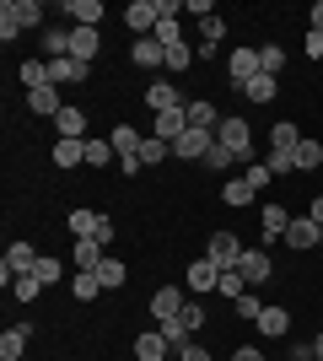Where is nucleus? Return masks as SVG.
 Masks as SVG:
<instances>
[{"mask_svg":"<svg viewBox=\"0 0 323 361\" xmlns=\"http://www.w3.org/2000/svg\"><path fill=\"white\" fill-rule=\"evenodd\" d=\"M215 140H221L237 162H248V157H253V130H248L243 114H227V119H221V130H215Z\"/></svg>","mask_w":323,"mask_h":361,"instance_id":"f257e3e1","label":"nucleus"},{"mask_svg":"<svg viewBox=\"0 0 323 361\" xmlns=\"http://www.w3.org/2000/svg\"><path fill=\"white\" fill-rule=\"evenodd\" d=\"M243 243H237V232H210V248H205V259H210L215 270H237L243 264Z\"/></svg>","mask_w":323,"mask_h":361,"instance_id":"f03ea898","label":"nucleus"},{"mask_svg":"<svg viewBox=\"0 0 323 361\" xmlns=\"http://www.w3.org/2000/svg\"><path fill=\"white\" fill-rule=\"evenodd\" d=\"M32 270H38L32 243H11V248H6V259H0V281H6V286H16V281H22V275H32Z\"/></svg>","mask_w":323,"mask_h":361,"instance_id":"7ed1b4c3","label":"nucleus"},{"mask_svg":"<svg viewBox=\"0 0 323 361\" xmlns=\"http://www.w3.org/2000/svg\"><path fill=\"white\" fill-rule=\"evenodd\" d=\"M210 146H215L210 130H184V135L172 140V157H184V162H205V157H210Z\"/></svg>","mask_w":323,"mask_h":361,"instance_id":"20e7f679","label":"nucleus"},{"mask_svg":"<svg viewBox=\"0 0 323 361\" xmlns=\"http://www.w3.org/2000/svg\"><path fill=\"white\" fill-rule=\"evenodd\" d=\"M227 75H232V87H248V81L259 75V49H232L227 54Z\"/></svg>","mask_w":323,"mask_h":361,"instance_id":"39448f33","label":"nucleus"},{"mask_svg":"<svg viewBox=\"0 0 323 361\" xmlns=\"http://www.w3.org/2000/svg\"><path fill=\"white\" fill-rule=\"evenodd\" d=\"M124 22H129L135 38H151L156 32V0H129V6H124Z\"/></svg>","mask_w":323,"mask_h":361,"instance_id":"423d86ee","label":"nucleus"},{"mask_svg":"<svg viewBox=\"0 0 323 361\" xmlns=\"http://www.w3.org/2000/svg\"><path fill=\"white\" fill-rule=\"evenodd\" d=\"M237 270H243L248 286H264V281H275V264H270V254H264V248H248Z\"/></svg>","mask_w":323,"mask_h":361,"instance_id":"0eeeda50","label":"nucleus"},{"mask_svg":"<svg viewBox=\"0 0 323 361\" xmlns=\"http://www.w3.org/2000/svg\"><path fill=\"white\" fill-rule=\"evenodd\" d=\"M97 49H103V32H97V27H70V60L92 65Z\"/></svg>","mask_w":323,"mask_h":361,"instance_id":"6e6552de","label":"nucleus"},{"mask_svg":"<svg viewBox=\"0 0 323 361\" xmlns=\"http://www.w3.org/2000/svg\"><path fill=\"white\" fill-rule=\"evenodd\" d=\"M146 108H151V114H172V108H189V103L178 97L172 81H151V87H146Z\"/></svg>","mask_w":323,"mask_h":361,"instance_id":"1a4fd4ad","label":"nucleus"},{"mask_svg":"<svg viewBox=\"0 0 323 361\" xmlns=\"http://www.w3.org/2000/svg\"><path fill=\"white\" fill-rule=\"evenodd\" d=\"M92 75V65H81V60H49V81L54 87H81Z\"/></svg>","mask_w":323,"mask_h":361,"instance_id":"9d476101","label":"nucleus"},{"mask_svg":"<svg viewBox=\"0 0 323 361\" xmlns=\"http://www.w3.org/2000/svg\"><path fill=\"white\" fill-rule=\"evenodd\" d=\"M286 243H291V248H312V243H323V226L312 221V216H291V226H286Z\"/></svg>","mask_w":323,"mask_h":361,"instance_id":"9b49d317","label":"nucleus"},{"mask_svg":"<svg viewBox=\"0 0 323 361\" xmlns=\"http://www.w3.org/2000/svg\"><path fill=\"white\" fill-rule=\"evenodd\" d=\"M60 16H70V27H97V16H103V0H65Z\"/></svg>","mask_w":323,"mask_h":361,"instance_id":"f8f14e48","label":"nucleus"},{"mask_svg":"<svg viewBox=\"0 0 323 361\" xmlns=\"http://www.w3.org/2000/svg\"><path fill=\"white\" fill-rule=\"evenodd\" d=\"M259 334H270V340H286V334H291V313H286V307H275V302H264Z\"/></svg>","mask_w":323,"mask_h":361,"instance_id":"ddd939ff","label":"nucleus"},{"mask_svg":"<svg viewBox=\"0 0 323 361\" xmlns=\"http://www.w3.org/2000/svg\"><path fill=\"white\" fill-rule=\"evenodd\" d=\"M54 130H60V140H87V114L65 103L60 114H54Z\"/></svg>","mask_w":323,"mask_h":361,"instance_id":"4468645a","label":"nucleus"},{"mask_svg":"<svg viewBox=\"0 0 323 361\" xmlns=\"http://www.w3.org/2000/svg\"><path fill=\"white\" fill-rule=\"evenodd\" d=\"M0 11H11L22 32H27V27H49V22H44V6H38V0H6Z\"/></svg>","mask_w":323,"mask_h":361,"instance_id":"2eb2a0df","label":"nucleus"},{"mask_svg":"<svg viewBox=\"0 0 323 361\" xmlns=\"http://www.w3.org/2000/svg\"><path fill=\"white\" fill-rule=\"evenodd\" d=\"M184 281H189V291H215L221 286V270H215L210 259H194V264L184 270Z\"/></svg>","mask_w":323,"mask_h":361,"instance_id":"dca6fc26","label":"nucleus"},{"mask_svg":"<svg viewBox=\"0 0 323 361\" xmlns=\"http://www.w3.org/2000/svg\"><path fill=\"white\" fill-rule=\"evenodd\" d=\"M184 130H189V108H172V114H156V130H151V135L172 146V140L184 135Z\"/></svg>","mask_w":323,"mask_h":361,"instance_id":"f3484780","label":"nucleus"},{"mask_svg":"<svg viewBox=\"0 0 323 361\" xmlns=\"http://www.w3.org/2000/svg\"><path fill=\"white\" fill-rule=\"evenodd\" d=\"M129 60H135L140 71H156V65H167V49L156 44V38H135V49H129Z\"/></svg>","mask_w":323,"mask_h":361,"instance_id":"a211bd4d","label":"nucleus"},{"mask_svg":"<svg viewBox=\"0 0 323 361\" xmlns=\"http://www.w3.org/2000/svg\"><path fill=\"white\" fill-rule=\"evenodd\" d=\"M286 226H291V211H286V205H264V248H270V243H286Z\"/></svg>","mask_w":323,"mask_h":361,"instance_id":"6ab92c4d","label":"nucleus"},{"mask_svg":"<svg viewBox=\"0 0 323 361\" xmlns=\"http://www.w3.org/2000/svg\"><path fill=\"white\" fill-rule=\"evenodd\" d=\"M81 162H87V140H54V167L60 173H70Z\"/></svg>","mask_w":323,"mask_h":361,"instance_id":"aec40b11","label":"nucleus"},{"mask_svg":"<svg viewBox=\"0 0 323 361\" xmlns=\"http://www.w3.org/2000/svg\"><path fill=\"white\" fill-rule=\"evenodd\" d=\"M189 130H221V114H215V103H205V97H194L189 103Z\"/></svg>","mask_w":323,"mask_h":361,"instance_id":"412c9836","label":"nucleus"},{"mask_svg":"<svg viewBox=\"0 0 323 361\" xmlns=\"http://www.w3.org/2000/svg\"><path fill=\"white\" fill-rule=\"evenodd\" d=\"M151 313H156V318H178V313H184V291H178V286H156Z\"/></svg>","mask_w":323,"mask_h":361,"instance_id":"4be33fe9","label":"nucleus"},{"mask_svg":"<svg viewBox=\"0 0 323 361\" xmlns=\"http://www.w3.org/2000/svg\"><path fill=\"white\" fill-rule=\"evenodd\" d=\"M135 356H140V361H167V340H162V329H140Z\"/></svg>","mask_w":323,"mask_h":361,"instance_id":"5701e85b","label":"nucleus"},{"mask_svg":"<svg viewBox=\"0 0 323 361\" xmlns=\"http://www.w3.org/2000/svg\"><path fill=\"white\" fill-rule=\"evenodd\" d=\"M275 92H280V75H253V81H248V87H243V97H248V103H275Z\"/></svg>","mask_w":323,"mask_h":361,"instance_id":"b1692460","label":"nucleus"},{"mask_svg":"<svg viewBox=\"0 0 323 361\" xmlns=\"http://www.w3.org/2000/svg\"><path fill=\"white\" fill-rule=\"evenodd\" d=\"M27 340H32V329H27V324L6 329V334H0V361H16L22 350H27Z\"/></svg>","mask_w":323,"mask_h":361,"instance_id":"393cba45","label":"nucleus"},{"mask_svg":"<svg viewBox=\"0 0 323 361\" xmlns=\"http://www.w3.org/2000/svg\"><path fill=\"white\" fill-rule=\"evenodd\" d=\"M44 49H49V60H70V27H44Z\"/></svg>","mask_w":323,"mask_h":361,"instance_id":"a878e982","label":"nucleus"},{"mask_svg":"<svg viewBox=\"0 0 323 361\" xmlns=\"http://www.w3.org/2000/svg\"><path fill=\"white\" fill-rule=\"evenodd\" d=\"M108 140H113V151H119V157H140V140H146V135H140L135 124H119Z\"/></svg>","mask_w":323,"mask_h":361,"instance_id":"bb28decb","label":"nucleus"},{"mask_svg":"<svg viewBox=\"0 0 323 361\" xmlns=\"http://www.w3.org/2000/svg\"><path fill=\"white\" fill-rule=\"evenodd\" d=\"M302 146V135H296V124L291 119H280L275 130H270V151H296Z\"/></svg>","mask_w":323,"mask_h":361,"instance_id":"cd10ccee","label":"nucleus"},{"mask_svg":"<svg viewBox=\"0 0 323 361\" xmlns=\"http://www.w3.org/2000/svg\"><path fill=\"white\" fill-rule=\"evenodd\" d=\"M27 108H32V114H60V92H54V87H38V92H27Z\"/></svg>","mask_w":323,"mask_h":361,"instance_id":"c85d7f7f","label":"nucleus"},{"mask_svg":"<svg viewBox=\"0 0 323 361\" xmlns=\"http://www.w3.org/2000/svg\"><path fill=\"white\" fill-rule=\"evenodd\" d=\"M167 157H172V146H167V140H156V135H146V140H140V167H156V162H167Z\"/></svg>","mask_w":323,"mask_h":361,"instance_id":"c756f323","label":"nucleus"},{"mask_svg":"<svg viewBox=\"0 0 323 361\" xmlns=\"http://www.w3.org/2000/svg\"><path fill=\"white\" fill-rule=\"evenodd\" d=\"M103 243H92V238H81L76 243V270H97V264H103Z\"/></svg>","mask_w":323,"mask_h":361,"instance_id":"7c9ffc66","label":"nucleus"},{"mask_svg":"<svg viewBox=\"0 0 323 361\" xmlns=\"http://www.w3.org/2000/svg\"><path fill=\"white\" fill-rule=\"evenodd\" d=\"M97 281H103V291H119L124 281H129V270H124L119 259H103V264H97Z\"/></svg>","mask_w":323,"mask_h":361,"instance_id":"2f4dec72","label":"nucleus"},{"mask_svg":"<svg viewBox=\"0 0 323 361\" xmlns=\"http://www.w3.org/2000/svg\"><path fill=\"white\" fill-rule=\"evenodd\" d=\"M22 87H27V92L54 87V81H49V60H27V65H22Z\"/></svg>","mask_w":323,"mask_h":361,"instance_id":"473e14b6","label":"nucleus"},{"mask_svg":"<svg viewBox=\"0 0 323 361\" xmlns=\"http://www.w3.org/2000/svg\"><path fill=\"white\" fill-rule=\"evenodd\" d=\"M97 291H103V281H97V270H81L76 281H70V297H76V302H92Z\"/></svg>","mask_w":323,"mask_h":361,"instance_id":"72a5a7b5","label":"nucleus"},{"mask_svg":"<svg viewBox=\"0 0 323 361\" xmlns=\"http://www.w3.org/2000/svg\"><path fill=\"white\" fill-rule=\"evenodd\" d=\"M156 329H162V340H167V345H189V334H194V329L184 324V313H178V318H162Z\"/></svg>","mask_w":323,"mask_h":361,"instance_id":"f704fd0d","label":"nucleus"},{"mask_svg":"<svg viewBox=\"0 0 323 361\" xmlns=\"http://www.w3.org/2000/svg\"><path fill=\"white\" fill-rule=\"evenodd\" d=\"M259 71L264 75H280V71H286V49H280V44H264L259 49Z\"/></svg>","mask_w":323,"mask_h":361,"instance_id":"c9c22d12","label":"nucleus"},{"mask_svg":"<svg viewBox=\"0 0 323 361\" xmlns=\"http://www.w3.org/2000/svg\"><path fill=\"white\" fill-rule=\"evenodd\" d=\"M113 157H119V151H113V140H87V167H108Z\"/></svg>","mask_w":323,"mask_h":361,"instance_id":"e433bc0d","label":"nucleus"},{"mask_svg":"<svg viewBox=\"0 0 323 361\" xmlns=\"http://www.w3.org/2000/svg\"><path fill=\"white\" fill-rule=\"evenodd\" d=\"M221 195H227V205H253V183H248V178H227Z\"/></svg>","mask_w":323,"mask_h":361,"instance_id":"4c0bfd02","label":"nucleus"},{"mask_svg":"<svg viewBox=\"0 0 323 361\" xmlns=\"http://www.w3.org/2000/svg\"><path fill=\"white\" fill-rule=\"evenodd\" d=\"M296 167H302V173L323 167V146H318V140H302V146H296Z\"/></svg>","mask_w":323,"mask_h":361,"instance_id":"58836bf2","label":"nucleus"},{"mask_svg":"<svg viewBox=\"0 0 323 361\" xmlns=\"http://www.w3.org/2000/svg\"><path fill=\"white\" fill-rule=\"evenodd\" d=\"M215 291H221V297H227V302H237V297H243V291H248L243 270H221V286H215Z\"/></svg>","mask_w":323,"mask_h":361,"instance_id":"ea45409f","label":"nucleus"},{"mask_svg":"<svg viewBox=\"0 0 323 361\" xmlns=\"http://www.w3.org/2000/svg\"><path fill=\"white\" fill-rule=\"evenodd\" d=\"M70 232H76V243L92 238V232H97V211H70Z\"/></svg>","mask_w":323,"mask_h":361,"instance_id":"a19ab883","label":"nucleus"},{"mask_svg":"<svg viewBox=\"0 0 323 361\" xmlns=\"http://www.w3.org/2000/svg\"><path fill=\"white\" fill-rule=\"evenodd\" d=\"M264 167H270L275 178H280V173H296V151H270V162H264Z\"/></svg>","mask_w":323,"mask_h":361,"instance_id":"79ce46f5","label":"nucleus"},{"mask_svg":"<svg viewBox=\"0 0 323 361\" xmlns=\"http://www.w3.org/2000/svg\"><path fill=\"white\" fill-rule=\"evenodd\" d=\"M189 65H194V49H189V44H172L167 49V71H189Z\"/></svg>","mask_w":323,"mask_h":361,"instance_id":"37998d69","label":"nucleus"},{"mask_svg":"<svg viewBox=\"0 0 323 361\" xmlns=\"http://www.w3.org/2000/svg\"><path fill=\"white\" fill-rule=\"evenodd\" d=\"M38 281H44V286H54V281H60V259H49V254H38Z\"/></svg>","mask_w":323,"mask_h":361,"instance_id":"c03bdc74","label":"nucleus"},{"mask_svg":"<svg viewBox=\"0 0 323 361\" xmlns=\"http://www.w3.org/2000/svg\"><path fill=\"white\" fill-rule=\"evenodd\" d=\"M227 162H237V157H232V151L221 146V140H215V146H210V157H205V167H210V173H227Z\"/></svg>","mask_w":323,"mask_h":361,"instance_id":"a18cd8bd","label":"nucleus"},{"mask_svg":"<svg viewBox=\"0 0 323 361\" xmlns=\"http://www.w3.org/2000/svg\"><path fill=\"white\" fill-rule=\"evenodd\" d=\"M232 307H237V313H243V318H253V324H259V313H264V302L253 297V291H243V297L232 302Z\"/></svg>","mask_w":323,"mask_h":361,"instance_id":"49530a36","label":"nucleus"},{"mask_svg":"<svg viewBox=\"0 0 323 361\" xmlns=\"http://www.w3.org/2000/svg\"><path fill=\"white\" fill-rule=\"evenodd\" d=\"M16 302H32V297H38V291H44V281H38V275H22V281H16Z\"/></svg>","mask_w":323,"mask_h":361,"instance_id":"de8ad7c7","label":"nucleus"},{"mask_svg":"<svg viewBox=\"0 0 323 361\" xmlns=\"http://www.w3.org/2000/svg\"><path fill=\"white\" fill-rule=\"evenodd\" d=\"M221 32H227V27H221V16H205V22H200V38H205V49H215V44H221Z\"/></svg>","mask_w":323,"mask_h":361,"instance_id":"09e8293b","label":"nucleus"},{"mask_svg":"<svg viewBox=\"0 0 323 361\" xmlns=\"http://www.w3.org/2000/svg\"><path fill=\"white\" fill-rule=\"evenodd\" d=\"M243 178L253 183V195H259V189H264V183H270V178H275V173H270V167H264V162H248V173H243Z\"/></svg>","mask_w":323,"mask_h":361,"instance_id":"8fccbe9b","label":"nucleus"},{"mask_svg":"<svg viewBox=\"0 0 323 361\" xmlns=\"http://www.w3.org/2000/svg\"><path fill=\"white\" fill-rule=\"evenodd\" d=\"M0 38H6V44H16V38H22V27H16L11 11H0Z\"/></svg>","mask_w":323,"mask_h":361,"instance_id":"3c124183","label":"nucleus"},{"mask_svg":"<svg viewBox=\"0 0 323 361\" xmlns=\"http://www.w3.org/2000/svg\"><path fill=\"white\" fill-rule=\"evenodd\" d=\"M108 238H113V216L97 211V232H92V243H108Z\"/></svg>","mask_w":323,"mask_h":361,"instance_id":"603ef678","label":"nucleus"},{"mask_svg":"<svg viewBox=\"0 0 323 361\" xmlns=\"http://www.w3.org/2000/svg\"><path fill=\"white\" fill-rule=\"evenodd\" d=\"M184 324H189V329H200V324H205V307H200V302H184Z\"/></svg>","mask_w":323,"mask_h":361,"instance_id":"864d4df0","label":"nucleus"},{"mask_svg":"<svg viewBox=\"0 0 323 361\" xmlns=\"http://www.w3.org/2000/svg\"><path fill=\"white\" fill-rule=\"evenodd\" d=\"M178 361H215V356H210L205 345H194V340H189V345H184V356H178Z\"/></svg>","mask_w":323,"mask_h":361,"instance_id":"5fc2aeb1","label":"nucleus"},{"mask_svg":"<svg viewBox=\"0 0 323 361\" xmlns=\"http://www.w3.org/2000/svg\"><path fill=\"white\" fill-rule=\"evenodd\" d=\"M308 60H323V32L308 27Z\"/></svg>","mask_w":323,"mask_h":361,"instance_id":"6e6d98bb","label":"nucleus"},{"mask_svg":"<svg viewBox=\"0 0 323 361\" xmlns=\"http://www.w3.org/2000/svg\"><path fill=\"white\" fill-rule=\"evenodd\" d=\"M291 361H318V350L312 345H291Z\"/></svg>","mask_w":323,"mask_h":361,"instance_id":"4d7b16f0","label":"nucleus"},{"mask_svg":"<svg viewBox=\"0 0 323 361\" xmlns=\"http://www.w3.org/2000/svg\"><path fill=\"white\" fill-rule=\"evenodd\" d=\"M232 361H264V356H259V350H253V345H243V350H237V356H232Z\"/></svg>","mask_w":323,"mask_h":361,"instance_id":"13d9d810","label":"nucleus"},{"mask_svg":"<svg viewBox=\"0 0 323 361\" xmlns=\"http://www.w3.org/2000/svg\"><path fill=\"white\" fill-rule=\"evenodd\" d=\"M312 32H323V0L312 6Z\"/></svg>","mask_w":323,"mask_h":361,"instance_id":"bf43d9fd","label":"nucleus"},{"mask_svg":"<svg viewBox=\"0 0 323 361\" xmlns=\"http://www.w3.org/2000/svg\"><path fill=\"white\" fill-rule=\"evenodd\" d=\"M312 350H318V361H323V329H318V340H312Z\"/></svg>","mask_w":323,"mask_h":361,"instance_id":"052dcab7","label":"nucleus"}]
</instances>
